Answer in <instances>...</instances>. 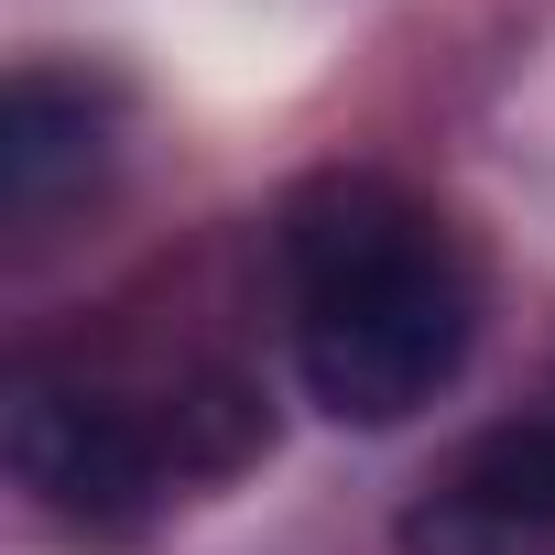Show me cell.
<instances>
[{
  "label": "cell",
  "instance_id": "cell-1",
  "mask_svg": "<svg viewBox=\"0 0 555 555\" xmlns=\"http://www.w3.org/2000/svg\"><path fill=\"white\" fill-rule=\"evenodd\" d=\"M295 382L338 425H414L479 349V261L457 218L392 175H306L272 218Z\"/></svg>",
  "mask_w": 555,
  "mask_h": 555
},
{
  "label": "cell",
  "instance_id": "cell-2",
  "mask_svg": "<svg viewBox=\"0 0 555 555\" xmlns=\"http://www.w3.org/2000/svg\"><path fill=\"white\" fill-rule=\"evenodd\" d=\"M12 479L34 512L77 544H131L185 479L164 392H88V382H23L12 392Z\"/></svg>",
  "mask_w": 555,
  "mask_h": 555
},
{
  "label": "cell",
  "instance_id": "cell-3",
  "mask_svg": "<svg viewBox=\"0 0 555 555\" xmlns=\"http://www.w3.org/2000/svg\"><path fill=\"white\" fill-rule=\"evenodd\" d=\"M403 555H555V403L468 436L392 522Z\"/></svg>",
  "mask_w": 555,
  "mask_h": 555
},
{
  "label": "cell",
  "instance_id": "cell-4",
  "mask_svg": "<svg viewBox=\"0 0 555 555\" xmlns=\"http://www.w3.org/2000/svg\"><path fill=\"white\" fill-rule=\"evenodd\" d=\"M109 164V88L88 66H12V99H0V207L34 240L66 196H88Z\"/></svg>",
  "mask_w": 555,
  "mask_h": 555
}]
</instances>
